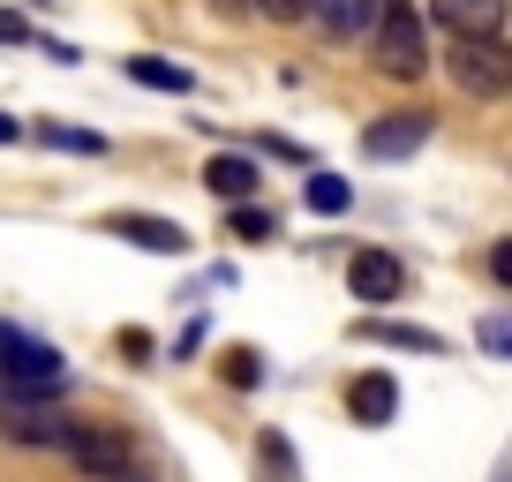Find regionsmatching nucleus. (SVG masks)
Listing matches in <instances>:
<instances>
[{
    "instance_id": "f8f14e48",
    "label": "nucleus",
    "mask_w": 512,
    "mask_h": 482,
    "mask_svg": "<svg viewBox=\"0 0 512 482\" xmlns=\"http://www.w3.org/2000/svg\"><path fill=\"white\" fill-rule=\"evenodd\" d=\"M369 16H377V0H309V23L324 38H362Z\"/></svg>"
},
{
    "instance_id": "4468645a",
    "label": "nucleus",
    "mask_w": 512,
    "mask_h": 482,
    "mask_svg": "<svg viewBox=\"0 0 512 482\" xmlns=\"http://www.w3.org/2000/svg\"><path fill=\"white\" fill-rule=\"evenodd\" d=\"M23 136H38V144H53V151H76V159H98V151H106V136L76 129V121H31Z\"/></svg>"
},
{
    "instance_id": "aec40b11",
    "label": "nucleus",
    "mask_w": 512,
    "mask_h": 482,
    "mask_svg": "<svg viewBox=\"0 0 512 482\" xmlns=\"http://www.w3.org/2000/svg\"><path fill=\"white\" fill-rule=\"evenodd\" d=\"M0 46H31V23H23L16 8H0Z\"/></svg>"
},
{
    "instance_id": "20e7f679",
    "label": "nucleus",
    "mask_w": 512,
    "mask_h": 482,
    "mask_svg": "<svg viewBox=\"0 0 512 482\" xmlns=\"http://www.w3.org/2000/svg\"><path fill=\"white\" fill-rule=\"evenodd\" d=\"M437 136V113H422V106H407V113H377V121H369L362 129V159H415L422 144H430Z\"/></svg>"
},
{
    "instance_id": "7ed1b4c3",
    "label": "nucleus",
    "mask_w": 512,
    "mask_h": 482,
    "mask_svg": "<svg viewBox=\"0 0 512 482\" xmlns=\"http://www.w3.org/2000/svg\"><path fill=\"white\" fill-rule=\"evenodd\" d=\"M452 83H460L467 98H505L512 91L505 38H452Z\"/></svg>"
},
{
    "instance_id": "ddd939ff",
    "label": "nucleus",
    "mask_w": 512,
    "mask_h": 482,
    "mask_svg": "<svg viewBox=\"0 0 512 482\" xmlns=\"http://www.w3.org/2000/svg\"><path fill=\"white\" fill-rule=\"evenodd\" d=\"M128 83H144V91H174V98H189V91H196V68L166 61V53H136V61H128Z\"/></svg>"
},
{
    "instance_id": "dca6fc26",
    "label": "nucleus",
    "mask_w": 512,
    "mask_h": 482,
    "mask_svg": "<svg viewBox=\"0 0 512 482\" xmlns=\"http://www.w3.org/2000/svg\"><path fill=\"white\" fill-rule=\"evenodd\" d=\"M234 234H241V241H272V234H279V211H264V204H234Z\"/></svg>"
},
{
    "instance_id": "a211bd4d",
    "label": "nucleus",
    "mask_w": 512,
    "mask_h": 482,
    "mask_svg": "<svg viewBox=\"0 0 512 482\" xmlns=\"http://www.w3.org/2000/svg\"><path fill=\"white\" fill-rule=\"evenodd\" d=\"M256 16H272V23H309V0H256Z\"/></svg>"
},
{
    "instance_id": "1a4fd4ad",
    "label": "nucleus",
    "mask_w": 512,
    "mask_h": 482,
    "mask_svg": "<svg viewBox=\"0 0 512 482\" xmlns=\"http://www.w3.org/2000/svg\"><path fill=\"white\" fill-rule=\"evenodd\" d=\"M0 430L16 437V445H46V452H61L76 422L53 415V407H38V400H8V422H0Z\"/></svg>"
},
{
    "instance_id": "6e6552de",
    "label": "nucleus",
    "mask_w": 512,
    "mask_h": 482,
    "mask_svg": "<svg viewBox=\"0 0 512 482\" xmlns=\"http://www.w3.org/2000/svg\"><path fill=\"white\" fill-rule=\"evenodd\" d=\"M204 189L219 196V204H249V196L264 189V174H256L249 151H211L204 159Z\"/></svg>"
},
{
    "instance_id": "412c9836",
    "label": "nucleus",
    "mask_w": 512,
    "mask_h": 482,
    "mask_svg": "<svg viewBox=\"0 0 512 482\" xmlns=\"http://www.w3.org/2000/svg\"><path fill=\"white\" fill-rule=\"evenodd\" d=\"M83 482H151L144 460H128V467H106V475H83Z\"/></svg>"
},
{
    "instance_id": "423d86ee",
    "label": "nucleus",
    "mask_w": 512,
    "mask_h": 482,
    "mask_svg": "<svg viewBox=\"0 0 512 482\" xmlns=\"http://www.w3.org/2000/svg\"><path fill=\"white\" fill-rule=\"evenodd\" d=\"M430 23L445 38H505V0H430Z\"/></svg>"
},
{
    "instance_id": "2eb2a0df",
    "label": "nucleus",
    "mask_w": 512,
    "mask_h": 482,
    "mask_svg": "<svg viewBox=\"0 0 512 482\" xmlns=\"http://www.w3.org/2000/svg\"><path fill=\"white\" fill-rule=\"evenodd\" d=\"M354 204V189L339 174H309V211H324V219H339V211Z\"/></svg>"
},
{
    "instance_id": "f3484780",
    "label": "nucleus",
    "mask_w": 512,
    "mask_h": 482,
    "mask_svg": "<svg viewBox=\"0 0 512 482\" xmlns=\"http://www.w3.org/2000/svg\"><path fill=\"white\" fill-rule=\"evenodd\" d=\"M256 377H264V370H256V347L226 354V385H234V392H256Z\"/></svg>"
},
{
    "instance_id": "4be33fe9",
    "label": "nucleus",
    "mask_w": 512,
    "mask_h": 482,
    "mask_svg": "<svg viewBox=\"0 0 512 482\" xmlns=\"http://www.w3.org/2000/svg\"><path fill=\"white\" fill-rule=\"evenodd\" d=\"M0 144H23V121H16V113H0Z\"/></svg>"
},
{
    "instance_id": "f03ea898",
    "label": "nucleus",
    "mask_w": 512,
    "mask_h": 482,
    "mask_svg": "<svg viewBox=\"0 0 512 482\" xmlns=\"http://www.w3.org/2000/svg\"><path fill=\"white\" fill-rule=\"evenodd\" d=\"M369 31H377V68H384V76L415 83L422 68H430V31H422V8H415V0H377Z\"/></svg>"
},
{
    "instance_id": "39448f33",
    "label": "nucleus",
    "mask_w": 512,
    "mask_h": 482,
    "mask_svg": "<svg viewBox=\"0 0 512 482\" xmlns=\"http://www.w3.org/2000/svg\"><path fill=\"white\" fill-rule=\"evenodd\" d=\"M347 287H354V302L384 309V302H400V294H407V264L392 257V249H354V257H347Z\"/></svg>"
},
{
    "instance_id": "9b49d317",
    "label": "nucleus",
    "mask_w": 512,
    "mask_h": 482,
    "mask_svg": "<svg viewBox=\"0 0 512 482\" xmlns=\"http://www.w3.org/2000/svg\"><path fill=\"white\" fill-rule=\"evenodd\" d=\"M354 332L369 339V347H407V354H445V339L430 332V324H400V317H362Z\"/></svg>"
},
{
    "instance_id": "0eeeda50",
    "label": "nucleus",
    "mask_w": 512,
    "mask_h": 482,
    "mask_svg": "<svg viewBox=\"0 0 512 482\" xmlns=\"http://www.w3.org/2000/svg\"><path fill=\"white\" fill-rule=\"evenodd\" d=\"M106 234H128L151 257H189V234L174 219H151V211H106Z\"/></svg>"
},
{
    "instance_id": "f257e3e1",
    "label": "nucleus",
    "mask_w": 512,
    "mask_h": 482,
    "mask_svg": "<svg viewBox=\"0 0 512 482\" xmlns=\"http://www.w3.org/2000/svg\"><path fill=\"white\" fill-rule=\"evenodd\" d=\"M0 385L16 392V400H53V392H68V362H61V347L0 317Z\"/></svg>"
},
{
    "instance_id": "6ab92c4d",
    "label": "nucleus",
    "mask_w": 512,
    "mask_h": 482,
    "mask_svg": "<svg viewBox=\"0 0 512 482\" xmlns=\"http://www.w3.org/2000/svg\"><path fill=\"white\" fill-rule=\"evenodd\" d=\"M482 354H512V324L505 317H482Z\"/></svg>"
},
{
    "instance_id": "9d476101",
    "label": "nucleus",
    "mask_w": 512,
    "mask_h": 482,
    "mask_svg": "<svg viewBox=\"0 0 512 482\" xmlns=\"http://www.w3.org/2000/svg\"><path fill=\"white\" fill-rule=\"evenodd\" d=\"M347 415L362 422V430H384V422L400 415V385H392L384 370H362V377L347 385Z\"/></svg>"
}]
</instances>
